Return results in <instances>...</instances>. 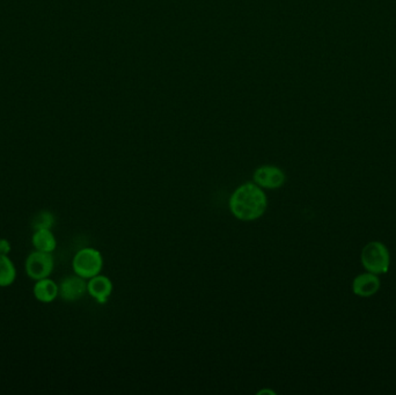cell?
<instances>
[{
  "instance_id": "obj_1",
  "label": "cell",
  "mask_w": 396,
  "mask_h": 395,
  "mask_svg": "<svg viewBox=\"0 0 396 395\" xmlns=\"http://www.w3.org/2000/svg\"><path fill=\"white\" fill-rule=\"evenodd\" d=\"M229 205L236 220L253 222L264 215L268 206V200L260 186L255 182H247L233 193Z\"/></svg>"
},
{
  "instance_id": "obj_2",
  "label": "cell",
  "mask_w": 396,
  "mask_h": 395,
  "mask_svg": "<svg viewBox=\"0 0 396 395\" xmlns=\"http://www.w3.org/2000/svg\"><path fill=\"white\" fill-rule=\"evenodd\" d=\"M361 264L365 269L375 275L388 271L390 266V254L388 248L380 241H371L365 244L361 254Z\"/></svg>"
},
{
  "instance_id": "obj_3",
  "label": "cell",
  "mask_w": 396,
  "mask_h": 395,
  "mask_svg": "<svg viewBox=\"0 0 396 395\" xmlns=\"http://www.w3.org/2000/svg\"><path fill=\"white\" fill-rule=\"evenodd\" d=\"M104 264L101 253L94 248H82L73 258V270L78 276L90 280L100 273Z\"/></svg>"
},
{
  "instance_id": "obj_4",
  "label": "cell",
  "mask_w": 396,
  "mask_h": 395,
  "mask_svg": "<svg viewBox=\"0 0 396 395\" xmlns=\"http://www.w3.org/2000/svg\"><path fill=\"white\" fill-rule=\"evenodd\" d=\"M54 256L47 251H32L26 260V273L32 280L47 278L54 270Z\"/></svg>"
},
{
  "instance_id": "obj_5",
  "label": "cell",
  "mask_w": 396,
  "mask_h": 395,
  "mask_svg": "<svg viewBox=\"0 0 396 395\" xmlns=\"http://www.w3.org/2000/svg\"><path fill=\"white\" fill-rule=\"evenodd\" d=\"M285 181V173L276 166H262L254 173V182L265 189L281 188Z\"/></svg>"
},
{
  "instance_id": "obj_6",
  "label": "cell",
  "mask_w": 396,
  "mask_h": 395,
  "mask_svg": "<svg viewBox=\"0 0 396 395\" xmlns=\"http://www.w3.org/2000/svg\"><path fill=\"white\" fill-rule=\"evenodd\" d=\"M59 287V296L65 302H75L82 298L87 291V283L85 278L78 276L75 273V276H68L65 280H62V283L58 285Z\"/></svg>"
},
{
  "instance_id": "obj_7",
  "label": "cell",
  "mask_w": 396,
  "mask_h": 395,
  "mask_svg": "<svg viewBox=\"0 0 396 395\" xmlns=\"http://www.w3.org/2000/svg\"><path fill=\"white\" fill-rule=\"evenodd\" d=\"M380 285L381 282L379 280L378 275L368 271L356 276L352 282V291L358 297L368 298L380 290Z\"/></svg>"
},
{
  "instance_id": "obj_8",
  "label": "cell",
  "mask_w": 396,
  "mask_h": 395,
  "mask_svg": "<svg viewBox=\"0 0 396 395\" xmlns=\"http://www.w3.org/2000/svg\"><path fill=\"white\" fill-rule=\"evenodd\" d=\"M87 291L95 300L104 304L111 297L113 283L108 277L97 275L90 278V282L87 283Z\"/></svg>"
},
{
  "instance_id": "obj_9",
  "label": "cell",
  "mask_w": 396,
  "mask_h": 395,
  "mask_svg": "<svg viewBox=\"0 0 396 395\" xmlns=\"http://www.w3.org/2000/svg\"><path fill=\"white\" fill-rule=\"evenodd\" d=\"M32 292L39 302H51L59 296V287L54 280L47 277V278L36 280Z\"/></svg>"
},
{
  "instance_id": "obj_10",
  "label": "cell",
  "mask_w": 396,
  "mask_h": 395,
  "mask_svg": "<svg viewBox=\"0 0 396 395\" xmlns=\"http://www.w3.org/2000/svg\"><path fill=\"white\" fill-rule=\"evenodd\" d=\"M32 242L36 251L47 253H53L57 246V241L51 230L35 231L32 234Z\"/></svg>"
},
{
  "instance_id": "obj_11",
  "label": "cell",
  "mask_w": 396,
  "mask_h": 395,
  "mask_svg": "<svg viewBox=\"0 0 396 395\" xmlns=\"http://www.w3.org/2000/svg\"><path fill=\"white\" fill-rule=\"evenodd\" d=\"M17 270L8 256L0 254V287H10L15 280Z\"/></svg>"
},
{
  "instance_id": "obj_12",
  "label": "cell",
  "mask_w": 396,
  "mask_h": 395,
  "mask_svg": "<svg viewBox=\"0 0 396 395\" xmlns=\"http://www.w3.org/2000/svg\"><path fill=\"white\" fill-rule=\"evenodd\" d=\"M55 218L53 213L49 211L39 212L32 220V227L34 230H51L54 227Z\"/></svg>"
},
{
  "instance_id": "obj_13",
  "label": "cell",
  "mask_w": 396,
  "mask_h": 395,
  "mask_svg": "<svg viewBox=\"0 0 396 395\" xmlns=\"http://www.w3.org/2000/svg\"><path fill=\"white\" fill-rule=\"evenodd\" d=\"M11 251V244L6 239H0V254L1 256H8Z\"/></svg>"
}]
</instances>
